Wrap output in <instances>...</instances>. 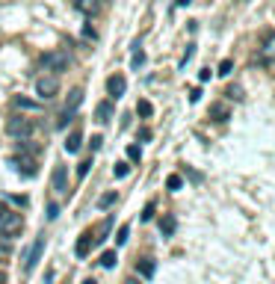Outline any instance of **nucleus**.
Masks as SVG:
<instances>
[{
  "label": "nucleus",
  "instance_id": "f257e3e1",
  "mask_svg": "<svg viewBox=\"0 0 275 284\" xmlns=\"http://www.w3.org/2000/svg\"><path fill=\"white\" fill-rule=\"evenodd\" d=\"M80 101H83V89H71L68 98H65V107H62V113H59V118H56V128H59V131H65V128L71 124V118H74V113H77Z\"/></svg>",
  "mask_w": 275,
  "mask_h": 284
},
{
  "label": "nucleus",
  "instance_id": "f03ea898",
  "mask_svg": "<svg viewBox=\"0 0 275 284\" xmlns=\"http://www.w3.org/2000/svg\"><path fill=\"white\" fill-rule=\"evenodd\" d=\"M6 134L12 136V139H27V136L36 134V121L27 116H12L6 121Z\"/></svg>",
  "mask_w": 275,
  "mask_h": 284
},
{
  "label": "nucleus",
  "instance_id": "7ed1b4c3",
  "mask_svg": "<svg viewBox=\"0 0 275 284\" xmlns=\"http://www.w3.org/2000/svg\"><path fill=\"white\" fill-rule=\"evenodd\" d=\"M24 231V216L21 213H12V210H3L0 213V237H18Z\"/></svg>",
  "mask_w": 275,
  "mask_h": 284
},
{
  "label": "nucleus",
  "instance_id": "20e7f679",
  "mask_svg": "<svg viewBox=\"0 0 275 284\" xmlns=\"http://www.w3.org/2000/svg\"><path fill=\"white\" fill-rule=\"evenodd\" d=\"M71 62V56L65 50H53V53H45L42 59H39V66L45 68V71H65Z\"/></svg>",
  "mask_w": 275,
  "mask_h": 284
},
{
  "label": "nucleus",
  "instance_id": "39448f33",
  "mask_svg": "<svg viewBox=\"0 0 275 284\" xmlns=\"http://www.w3.org/2000/svg\"><path fill=\"white\" fill-rule=\"evenodd\" d=\"M56 89H59V80H56V77H39V80H36V92H39L45 101L53 98Z\"/></svg>",
  "mask_w": 275,
  "mask_h": 284
},
{
  "label": "nucleus",
  "instance_id": "423d86ee",
  "mask_svg": "<svg viewBox=\"0 0 275 284\" xmlns=\"http://www.w3.org/2000/svg\"><path fill=\"white\" fill-rule=\"evenodd\" d=\"M124 89H127V80L121 77V74H113L110 80H107V92H110V101H116L124 95Z\"/></svg>",
  "mask_w": 275,
  "mask_h": 284
},
{
  "label": "nucleus",
  "instance_id": "0eeeda50",
  "mask_svg": "<svg viewBox=\"0 0 275 284\" xmlns=\"http://www.w3.org/2000/svg\"><path fill=\"white\" fill-rule=\"evenodd\" d=\"M12 163L18 166V172H21L24 178L36 175V163H33V157H27V154H15V157H12Z\"/></svg>",
  "mask_w": 275,
  "mask_h": 284
},
{
  "label": "nucleus",
  "instance_id": "6e6552de",
  "mask_svg": "<svg viewBox=\"0 0 275 284\" xmlns=\"http://www.w3.org/2000/svg\"><path fill=\"white\" fill-rule=\"evenodd\" d=\"M113 118V101H101L98 107H95V121L98 124H107Z\"/></svg>",
  "mask_w": 275,
  "mask_h": 284
},
{
  "label": "nucleus",
  "instance_id": "1a4fd4ad",
  "mask_svg": "<svg viewBox=\"0 0 275 284\" xmlns=\"http://www.w3.org/2000/svg\"><path fill=\"white\" fill-rule=\"evenodd\" d=\"M42 251H45V237H39V240H36V246L30 251H27V261H24V269H30L36 264V261H39V258H42Z\"/></svg>",
  "mask_w": 275,
  "mask_h": 284
},
{
  "label": "nucleus",
  "instance_id": "9d476101",
  "mask_svg": "<svg viewBox=\"0 0 275 284\" xmlns=\"http://www.w3.org/2000/svg\"><path fill=\"white\" fill-rule=\"evenodd\" d=\"M65 186H68V169H65V166H56V172H53V190L65 193Z\"/></svg>",
  "mask_w": 275,
  "mask_h": 284
},
{
  "label": "nucleus",
  "instance_id": "9b49d317",
  "mask_svg": "<svg viewBox=\"0 0 275 284\" xmlns=\"http://www.w3.org/2000/svg\"><path fill=\"white\" fill-rule=\"evenodd\" d=\"M92 243H95V237H92V234H83L80 240H77V246H74V255H77V258H86L89 249H92Z\"/></svg>",
  "mask_w": 275,
  "mask_h": 284
},
{
  "label": "nucleus",
  "instance_id": "f8f14e48",
  "mask_svg": "<svg viewBox=\"0 0 275 284\" xmlns=\"http://www.w3.org/2000/svg\"><path fill=\"white\" fill-rule=\"evenodd\" d=\"M154 269H157V264L151 261V258H142V261L136 264V272H139V275H145V278H151V275H154Z\"/></svg>",
  "mask_w": 275,
  "mask_h": 284
},
{
  "label": "nucleus",
  "instance_id": "ddd939ff",
  "mask_svg": "<svg viewBox=\"0 0 275 284\" xmlns=\"http://www.w3.org/2000/svg\"><path fill=\"white\" fill-rule=\"evenodd\" d=\"M12 104H15V107H21V110H33V113H39V110H42V104H36V101L24 98V95H15V98H12Z\"/></svg>",
  "mask_w": 275,
  "mask_h": 284
},
{
  "label": "nucleus",
  "instance_id": "4468645a",
  "mask_svg": "<svg viewBox=\"0 0 275 284\" xmlns=\"http://www.w3.org/2000/svg\"><path fill=\"white\" fill-rule=\"evenodd\" d=\"M175 225H178V222H175L172 213H169V216H163V219H160V234H163V237H172L175 234Z\"/></svg>",
  "mask_w": 275,
  "mask_h": 284
},
{
  "label": "nucleus",
  "instance_id": "2eb2a0df",
  "mask_svg": "<svg viewBox=\"0 0 275 284\" xmlns=\"http://www.w3.org/2000/svg\"><path fill=\"white\" fill-rule=\"evenodd\" d=\"M74 6H77V9H83L86 15H95V12L101 9V3H98V0H77Z\"/></svg>",
  "mask_w": 275,
  "mask_h": 284
},
{
  "label": "nucleus",
  "instance_id": "dca6fc26",
  "mask_svg": "<svg viewBox=\"0 0 275 284\" xmlns=\"http://www.w3.org/2000/svg\"><path fill=\"white\" fill-rule=\"evenodd\" d=\"M80 145H83V134H80V131H74V134L68 136V142H65V151L74 154V151H80Z\"/></svg>",
  "mask_w": 275,
  "mask_h": 284
},
{
  "label": "nucleus",
  "instance_id": "f3484780",
  "mask_svg": "<svg viewBox=\"0 0 275 284\" xmlns=\"http://www.w3.org/2000/svg\"><path fill=\"white\" fill-rule=\"evenodd\" d=\"M116 261H119V258H116V251H104L98 264H101V267H107V269H113V267H116Z\"/></svg>",
  "mask_w": 275,
  "mask_h": 284
},
{
  "label": "nucleus",
  "instance_id": "a211bd4d",
  "mask_svg": "<svg viewBox=\"0 0 275 284\" xmlns=\"http://www.w3.org/2000/svg\"><path fill=\"white\" fill-rule=\"evenodd\" d=\"M166 186H169L172 193H178V190L184 186V178H181V175H169V178H166Z\"/></svg>",
  "mask_w": 275,
  "mask_h": 284
},
{
  "label": "nucleus",
  "instance_id": "6ab92c4d",
  "mask_svg": "<svg viewBox=\"0 0 275 284\" xmlns=\"http://www.w3.org/2000/svg\"><path fill=\"white\" fill-rule=\"evenodd\" d=\"M210 116L216 118V121H225V118H228V107H222V104H216V107L210 110Z\"/></svg>",
  "mask_w": 275,
  "mask_h": 284
},
{
  "label": "nucleus",
  "instance_id": "aec40b11",
  "mask_svg": "<svg viewBox=\"0 0 275 284\" xmlns=\"http://www.w3.org/2000/svg\"><path fill=\"white\" fill-rule=\"evenodd\" d=\"M136 113H139V116H142V118H148V116H151V113H154V107H151L148 101H139V104H136Z\"/></svg>",
  "mask_w": 275,
  "mask_h": 284
},
{
  "label": "nucleus",
  "instance_id": "412c9836",
  "mask_svg": "<svg viewBox=\"0 0 275 284\" xmlns=\"http://www.w3.org/2000/svg\"><path fill=\"white\" fill-rule=\"evenodd\" d=\"M116 199H119V196H116V193H107V196H101V199H98V207H110V204H116Z\"/></svg>",
  "mask_w": 275,
  "mask_h": 284
},
{
  "label": "nucleus",
  "instance_id": "4be33fe9",
  "mask_svg": "<svg viewBox=\"0 0 275 284\" xmlns=\"http://www.w3.org/2000/svg\"><path fill=\"white\" fill-rule=\"evenodd\" d=\"M127 237H130V225H121L119 234H116V243H119V246H124V243H127Z\"/></svg>",
  "mask_w": 275,
  "mask_h": 284
},
{
  "label": "nucleus",
  "instance_id": "5701e85b",
  "mask_svg": "<svg viewBox=\"0 0 275 284\" xmlns=\"http://www.w3.org/2000/svg\"><path fill=\"white\" fill-rule=\"evenodd\" d=\"M89 169H92V160H83V163L77 166V181H83V178H86V175H89Z\"/></svg>",
  "mask_w": 275,
  "mask_h": 284
},
{
  "label": "nucleus",
  "instance_id": "b1692460",
  "mask_svg": "<svg viewBox=\"0 0 275 284\" xmlns=\"http://www.w3.org/2000/svg\"><path fill=\"white\" fill-rule=\"evenodd\" d=\"M127 172H130V166H127V163H116V169H113V175H116V178H124Z\"/></svg>",
  "mask_w": 275,
  "mask_h": 284
},
{
  "label": "nucleus",
  "instance_id": "393cba45",
  "mask_svg": "<svg viewBox=\"0 0 275 284\" xmlns=\"http://www.w3.org/2000/svg\"><path fill=\"white\" fill-rule=\"evenodd\" d=\"M142 62H145V53H142V50H133V68H142Z\"/></svg>",
  "mask_w": 275,
  "mask_h": 284
},
{
  "label": "nucleus",
  "instance_id": "a878e982",
  "mask_svg": "<svg viewBox=\"0 0 275 284\" xmlns=\"http://www.w3.org/2000/svg\"><path fill=\"white\" fill-rule=\"evenodd\" d=\"M231 68H234V62H231V59H222V66H219V74H231Z\"/></svg>",
  "mask_w": 275,
  "mask_h": 284
},
{
  "label": "nucleus",
  "instance_id": "bb28decb",
  "mask_svg": "<svg viewBox=\"0 0 275 284\" xmlns=\"http://www.w3.org/2000/svg\"><path fill=\"white\" fill-rule=\"evenodd\" d=\"M228 98L240 101V98H243V89H240V86H231V89H228Z\"/></svg>",
  "mask_w": 275,
  "mask_h": 284
},
{
  "label": "nucleus",
  "instance_id": "cd10ccee",
  "mask_svg": "<svg viewBox=\"0 0 275 284\" xmlns=\"http://www.w3.org/2000/svg\"><path fill=\"white\" fill-rule=\"evenodd\" d=\"M127 157H130V160H139V157H142L139 145H130V148H127Z\"/></svg>",
  "mask_w": 275,
  "mask_h": 284
},
{
  "label": "nucleus",
  "instance_id": "c85d7f7f",
  "mask_svg": "<svg viewBox=\"0 0 275 284\" xmlns=\"http://www.w3.org/2000/svg\"><path fill=\"white\" fill-rule=\"evenodd\" d=\"M9 255H12L9 246H0V264H3V261H9Z\"/></svg>",
  "mask_w": 275,
  "mask_h": 284
},
{
  "label": "nucleus",
  "instance_id": "c756f323",
  "mask_svg": "<svg viewBox=\"0 0 275 284\" xmlns=\"http://www.w3.org/2000/svg\"><path fill=\"white\" fill-rule=\"evenodd\" d=\"M59 216V207L56 204H48V219H56Z\"/></svg>",
  "mask_w": 275,
  "mask_h": 284
},
{
  "label": "nucleus",
  "instance_id": "7c9ffc66",
  "mask_svg": "<svg viewBox=\"0 0 275 284\" xmlns=\"http://www.w3.org/2000/svg\"><path fill=\"white\" fill-rule=\"evenodd\" d=\"M151 213H154V204H148V207L142 210V222H148V219H151Z\"/></svg>",
  "mask_w": 275,
  "mask_h": 284
},
{
  "label": "nucleus",
  "instance_id": "2f4dec72",
  "mask_svg": "<svg viewBox=\"0 0 275 284\" xmlns=\"http://www.w3.org/2000/svg\"><path fill=\"white\" fill-rule=\"evenodd\" d=\"M148 139H151V131H148V128H142V131H139V142H148Z\"/></svg>",
  "mask_w": 275,
  "mask_h": 284
},
{
  "label": "nucleus",
  "instance_id": "473e14b6",
  "mask_svg": "<svg viewBox=\"0 0 275 284\" xmlns=\"http://www.w3.org/2000/svg\"><path fill=\"white\" fill-rule=\"evenodd\" d=\"M101 142H104V136H92V142H89V145H92V151L101 148Z\"/></svg>",
  "mask_w": 275,
  "mask_h": 284
},
{
  "label": "nucleus",
  "instance_id": "72a5a7b5",
  "mask_svg": "<svg viewBox=\"0 0 275 284\" xmlns=\"http://www.w3.org/2000/svg\"><path fill=\"white\" fill-rule=\"evenodd\" d=\"M175 3H178V6H189V3H192V0H175Z\"/></svg>",
  "mask_w": 275,
  "mask_h": 284
},
{
  "label": "nucleus",
  "instance_id": "f704fd0d",
  "mask_svg": "<svg viewBox=\"0 0 275 284\" xmlns=\"http://www.w3.org/2000/svg\"><path fill=\"white\" fill-rule=\"evenodd\" d=\"M0 284H6V275H3V269H0Z\"/></svg>",
  "mask_w": 275,
  "mask_h": 284
},
{
  "label": "nucleus",
  "instance_id": "c9c22d12",
  "mask_svg": "<svg viewBox=\"0 0 275 284\" xmlns=\"http://www.w3.org/2000/svg\"><path fill=\"white\" fill-rule=\"evenodd\" d=\"M124 284H139V281H136V278H127V281H124Z\"/></svg>",
  "mask_w": 275,
  "mask_h": 284
},
{
  "label": "nucleus",
  "instance_id": "e433bc0d",
  "mask_svg": "<svg viewBox=\"0 0 275 284\" xmlns=\"http://www.w3.org/2000/svg\"><path fill=\"white\" fill-rule=\"evenodd\" d=\"M83 284H98V281H92V278H89V281H83Z\"/></svg>",
  "mask_w": 275,
  "mask_h": 284
},
{
  "label": "nucleus",
  "instance_id": "4c0bfd02",
  "mask_svg": "<svg viewBox=\"0 0 275 284\" xmlns=\"http://www.w3.org/2000/svg\"><path fill=\"white\" fill-rule=\"evenodd\" d=\"M98 3H107V0H98Z\"/></svg>",
  "mask_w": 275,
  "mask_h": 284
}]
</instances>
